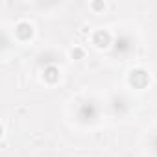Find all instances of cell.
I'll list each match as a JSON object with an SVG mask.
<instances>
[{"label":"cell","mask_w":157,"mask_h":157,"mask_svg":"<svg viewBox=\"0 0 157 157\" xmlns=\"http://www.w3.org/2000/svg\"><path fill=\"white\" fill-rule=\"evenodd\" d=\"M94 43H96L98 46H107V44L111 43V35H109L107 32H96V35H94Z\"/></svg>","instance_id":"277c9868"},{"label":"cell","mask_w":157,"mask_h":157,"mask_svg":"<svg viewBox=\"0 0 157 157\" xmlns=\"http://www.w3.org/2000/svg\"><path fill=\"white\" fill-rule=\"evenodd\" d=\"M72 56H76V57H82V56H83V52L76 48V50H72Z\"/></svg>","instance_id":"52a82bcc"},{"label":"cell","mask_w":157,"mask_h":157,"mask_svg":"<svg viewBox=\"0 0 157 157\" xmlns=\"http://www.w3.org/2000/svg\"><path fill=\"white\" fill-rule=\"evenodd\" d=\"M131 48H133V44H131V41L126 39V37H120V39H117V43H115V50H117L118 54H128Z\"/></svg>","instance_id":"3957f363"},{"label":"cell","mask_w":157,"mask_h":157,"mask_svg":"<svg viewBox=\"0 0 157 157\" xmlns=\"http://www.w3.org/2000/svg\"><path fill=\"white\" fill-rule=\"evenodd\" d=\"M96 113H98V109L91 102H87L80 107V118L82 120H93V118H96Z\"/></svg>","instance_id":"7a4b0ae2"},{"label":"cell","mask_w":157,"mask_h":157,"mask_svg":"<svg viewBox=\"0 0 157 157\" xmlns=\"http://www.w3.org/2000/svg\"><path fill=\"white\" fill-rule=\"evenodd\" d=\"M17 35H19L21 39H28V37L32 35V26H30L28 22H21V24L17 26Z\"/></svg>","instance_id":"5b68a950"},{"label":"cell","mask_w":157,"mask_h":157,"mask_svg":"<svg viewBox=\"0 0 157 157\" xmlns=\"http://www.w3.org/2000/svg\"><path fill=\"white\" fill-rule=\"evenodd\" d=\"M44 78H46L48 82H56L57 78H59V70L56 67H46L44 68Z\"/></svg>","instance_id":"8992f818"},{"label":"cell","mask_w":157,"mask_h":157,"mask_svg":"<svg viewBox=\"0 0 157 157\" xmlns=\"http://www.w3.org/2000/svg\"><path fill=\"white\" fill-rule=\"evenodd\" d=\"M153 148H155V150H157V135H155V137H153Z\"/></svg>","instance_id":"ba28073f"},{"label":"cell","mask_w":157,"mask_h":157,"mask_svg":"<svg viewBox=\"0 0 157 157\" xmlns=\"http://www.w3.org/2000/svg\"><path fill=\"white\" fill-rule=\"evenodd\" d=\"M129 82H131L135 87L142 89V87L150 82V78H148V74H146L144 70H133V72H131V76H129Z\"/></svg>","instance_id":"6da1fadb"}]
</instances>
